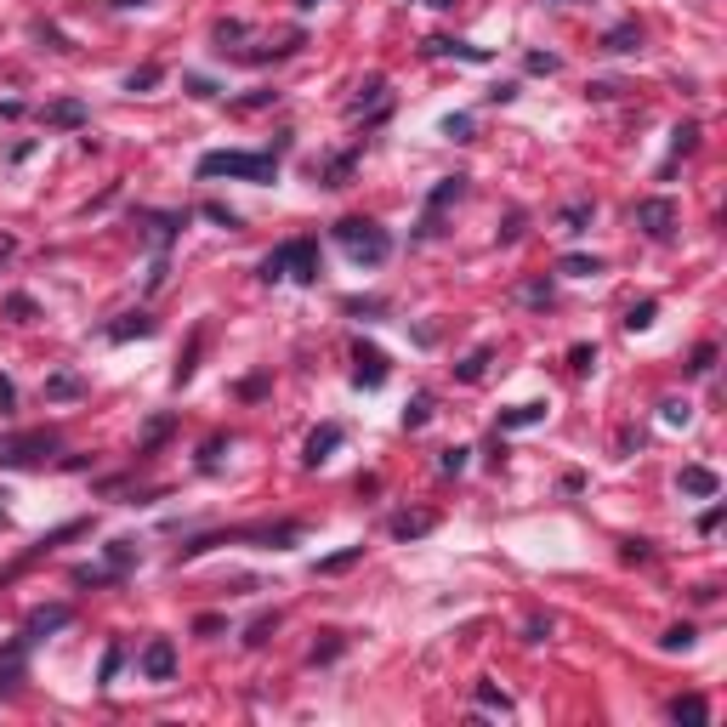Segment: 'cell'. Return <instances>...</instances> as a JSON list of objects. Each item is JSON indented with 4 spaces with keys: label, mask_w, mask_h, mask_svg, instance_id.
I'll list each match as a JSON object with an SVG mask.
<instances>
[{
    "label": "cell",
    "mask_w": 727,
    "mask_h": 727,
    "mask_svg": "<svg viewBox=\"0 0 727 727\" xmlns=\"http://www.w3.org/2000/svg\"><path fill=\"white\" fill-rule=\"evenodd\" d=\"M23 659H29V637H18V642H6V648H0V699H12V693H18Z\"/></svg>",
    "instance_id": "obj_6"
},
{
    "label": "cell",
    "mask_w": 727,
    "mask_h": 727,
    "mask_svg": "<svg viewBox=\"0 0 727 727\" xmlns=\"http://www.w3.org/2000/svg\"><path fill=\"white\" fill-rule=\"evenodd\" d=\"M262 279L279 284V279H319V245L313 239H290V245H279L273 256L262 262Z\"/></svg>",
    "instance_id": "obj_3"
},
{
    "label": "cell",
    "mask_w": 727,
    "mask_h": 727,
    "mask_svg": "<svg viewBox=\"0 0 727 727\" xmlns=\"http://www.w3.org/2000/svg\"><path fill=\"white\" fill-rule=\"evenodd\" d=\"M637 228L648 233V239H671L676 233V205L671 199H642L637 205Z\"/></svg>",
    "instance_id": "obj_5"
},
{
    "label": "cell",
    "mask_w": 727,
    "mask_h": 727,
    "mask_svg": "<svg viewBox=\"0 0 727 727\" xmlns=\"http://www.w3.org/2000/svg\"><path fill=\"white\" fill-rule=\"evenodd\" d=\"M336 449H341V426H319V432L307 438V455H302V461H307V466H324L330 455H336Z\"/></svg>",
    "instance_id": "obj_9"
},
{
    "label": "cell",
    "mask_w": 727,
    "mask_h": 727,
    "mask_svg": "<svg viewBox=\"0 0 727 727\" xmlns=\"http://www.w3.org/2000/svg\"><path fill=\"white\" fill-rule=\"evenodd\" d=\"M205 216H211V222H222V228H239V216L222 211V205H205Z\"/></svg>",
    "instance_id": "obj_35"
},
{
    "label": "cell",
    "mask_w": 727,
    "mask_h": 727,
    "mask_svg": "<svg viewBox=\"0 0 727 727\" xmlns=\"http://www.w3.org/2000/svg\"><path fill=\"white\" fill-rule=\"evenodd\" d=\"M52 449H57V432H12V438H0V466L52 461Z\"/></svg>",
    "instance_id": "obj_4"
},
{
    "label": "cell",
    "mask_w": 727,
    "mask_h": 727,
    "mask_svg": "<svg viewBox=\"0 0 727 727\" xmlns=\"http://www.w3.org/2000/svg\"><path fill=\"white\" fill-rule=\"evenodd\" d=\"M57 625H69V608H35V614H29V625H23V637L40 642L46 631H57Z\"/></svg>",
    "instance_id": "obj_11"
},
{
    "label": "cell",
    "mask_w": 727,
    "mask_h": 727,
    "mask_svg": "<svg viewBox=\"0 0 727 727\" xmlns=\"http://www.w3.org/2000/svg\"><path fill=\"white\" fill-rule=\"evenodd\" d=\"M444 131H449V137H466V131H472V120H466V114H455V120H444Z\"/></svg>",
    "instance_id": "obj_36"
},
{
    "label": "cell",
    "mask_w": 727,
    "mask_h": 727,
    "mask_svg": "<svg viewBox=\"0 0 727 727\" xmlns=\"http://www.w3.org/2000/svg\"><path fill=\"white\" fill-rule=\"evenodd\" d=\"M142 671L154 676V682H171V676H177V648H171L165 637H154L148 648H142Z\"/></svg>",
    "instance_id": "obj_7"
},
{
    "label": "cell",
    "mask_w": 727,
    "mask_h": 727,
    "mask_svg": "<svg viewBox=\"0 0 727 727\" xmlns=\"http://www.w3.org/2000/svg\"><path fill=\"white\" fill-rule=\"evenodd\" d=\"M336 245L347 250L358 267H381L392 256L387 228H375V222H364V216H347V222H336Z\"/></svg>",
    "instance_id": "obj_1"
},
{
    "label": "cell",
    "mask_w": 727,
    "mask_h": 727,
    "mask_svg": "<svg viewBox=\"0 0 727 727\" xmlns=\"http://www.w3.org/2000/svg\"><path fill=\"white\" fill-rule=\"evenodd\" d=\"M693 137H699V125H676V154H688Z\"/></svg>",
    "instance_id": "obj_33"
},
{
    "label": "cell",
    "mask_w": 727,
    "mask_h": 727,
    "mask_svg": "<svg viewBox=\"0 0 727 727\" xmlns=\"http://www.w3.org/2000/svg\"><path fill=\"white\" fill-rule=\"evenodd\" d=\"M426 415H432V398H426V392H415V404L404 409V426H421Z\"/></svg>",
    "instance_id": "obj_25"
},
{
    "label": "cell",
    "mask_w": 727,
    "mask_h": 727,
    "mask_svg": "<svg viewBox=\"0 0 727 727\" xmlns=\"http://www.w3.org/2000/svg\"><path fill=\"white\" fill-rule=\"evenodd\" d=\"M659 648H665V654H688L693 648V625H671V631L659 637Z\"/></svg>",
    "instance_id": "obj_20"
},
{
    "label": "cell",
    "mask_w": 727,
    "mask_h": 727,
    "mask_svg": "<svg viewBox=\"0 0 727 727\" xmlns=\"http://www.w3.org/2000/svg\"><path fill=\"white\" fill-rule=\"evenodd\" d=\"M568 358H574V370H591V364H597V347H574Z\"/></svg>",
    "instance_id": "obj_34"
},
{
    "label": "cell",
    "mask_w": 727,
    "mask_h": 727,
    "mask_svg": "<svg viewBox=\"0 0 727 727\" xmlns=\"http://www.w3.org/2000/svg\"><path fill=\"white\" fill-rule=\"evenodd\" d=\"M557 273H568V279H591V273H603V262H597V256H563Z\"/></svg>",
    "instance_id": "obj_16"
},
{
    "label": "cell",
    "mask_w": 727,
    "mask_h": 727,
    "mask_svg": "<svg viewBox=\"0 0 727 727\" xmlns=\"http://www.w3.org/2000/svg\"><path fill=\"white\" fill-rule=\"evenodd\" d=\"M483 364H489V347H478V353H472V358L461 364V381H478V375H483Z\"/></svg>",
    "instance_id": "obj_26"
},
{
    "label": "cell",
    "mask_w": 727,
    "mask_h": 727,
    "mask_svg": "<svg viewBox=\"0 0 727 727\" xmlns=\"http://www.w3.org/2000/svg\"><path fill=\"white\" fill-rule=\"evenodd\" d=\"M0 404H12V381L6 375H0Z\"/></svg>",
    "instance_id": "obj_37"
},
{
    "label": "cell",
    "mask_w": 727,
    "mask_h": 727,
    "mask_svg": "<svg viewBox=\"0 0 727 727\" xmlns=\"http://www.w3.org/2000/svg\"><path fill=\"white\" fill-rule=\"evenodd\" d=\"M688 415H693V409L682 404V398H671V404H665V421H671V426H688Z\"/></svg>",
    "instance_id": "obj_30"
},
{
    "label": "cell",
    "mask_w": 727,
    "mask_h": 727,
    "mask_svg": "<svg viewBox=\"0 0 727 727\" xmlns=\"http://www.w3.org/2000/svg\"><path fill=\"white\" fill-rule=\"evenodd\" d=\"M46 120H57V125H80V120H86V108H80V103H52V108H46Z\"/></svg>",
    "instance_id": "obj_23"
},
{
    "label": "cell",
    "mask_w": 727,
    "mask_h": 727,
    "mask_svg": "<svg viewBox=\"0 0 727 727\" xmlns=\"http://www.w3.org/2000/svg\"><path fill=\"white\" fill-rule=\"evenodd\" d=\"M358 370H353V381L358 387H381V381H387V353H381V347H364V341H358Z\"/></svg>",
    "instance_id": "obj_8"
},
{
    "label": "cell",
    "mask_w": 727,
    "mask_h": 727,
    "mask_svg": "<svg viewBox=\"0 0 727 727\" xmlns=\"http://www.w3.org/2000/svg\"><path fill=\"white\" fill-rule=\"evenodd\" d=\"M432 529V512H415V517H392V534L398 540H415V534H426Z\"/></svg>",
    "instance_id": "obj_17"
},
{
    "label": "cell",
    "mask_w": 727,
    "mask_h": 727,
    "mask_svg": "<svg viewBox=\"0 0 727 727\" xmlns=\"http://www.w3.org/2000/svg\"><path fill=\"white\" fill-rule=\"evenodd\" d=\"M478 710H489V716H512V699L500 688H489V682H478Z\"/></svg>",
    "instance_id": "obj_15"
},
{
    "label": "cell",
    "mask_w": 727,
    "mask_h": 727,
    "mask_svg": "<svg viewBox=\"0 0 727 727\" xmlns=\"http://www.w3.org/2000/svg\"><path fill=\"white\" fill-rule=\"evenodd\" d=\"M273 171H279V154H239V148H222V154H205V160H199V177L273 182Z\"/></svg>",
    "instance_id": "obj_2"
},
{
    "label": "cell",
    "mask_w": 727,
    "mask_h": 727,
    "mask_svg": "<svg viewBox=\"0 0 727 727\" xmlns=\"http://www.w3.org/2000/svg\"><path fill=\"white\" fill-rule=\"evenodd\" d=\"M461 182H466V177H444L438 188H432V199H426V222H432V216L444 211L449 199H461Z\"/></svg>",
    "instance_id": "obj_13"
},
{
    "label": "cell",
    "mask_w": 727,
    "mask_h": 727,
    "mask_svg": "<svg viewBox=\"0 0 727 727\" xmlns=\"http://www.w3.org/2000/svg\"><path fill=\"white\" fill-rule=\"evenodd\" d=\"M671 716L676 722H693V727H705L710 722V705L699 699V693H682V699H671Z\"/></svg>",
    "instance_id": "obj_12"
},
{
    "label": "cell",
    "mask_w": 727,
    "mask_h": 727,
    "mask_svg": "<svg viewBox=\"0 0 727 727\" xmlns=\"http://www.w3.org/2000/svg\"><path fill=\"white\" fill-rule=\"evenodd\" d=\"M591 222V199H574V205H563V233H586Z\"/></svg>",
    "instance_id": "obj_18"
},
{
    "label": "cell",
    "mask_w": 727,
    "mask_h": 727,
    "mask_svg": "<svg viewBox=\"0 0 727 727\" xmlns=\"http://www.w3.org/2000/svg\"><path fill=\"white\" fill-rule=\"evenodd\" d=\"M358 557H364V546H347V551H336V557H324L319 574H347V568H353Z\"/></svg>",
    "instance_id": "obj_21"
},
{
    "label": "cell",
    "mask_w": 727,
    "mask_h": 727,
    "mask_svg": "<svg viewBox=\"0 0 727 727\" xmlns=\"http://www.w3.org/2000/svg\"><path fill=\"white\" fill-rule=\"evenodd\" d=\"M654 313H659L654 302H637L631 313H625V330H648V324H654Z\"/></svg>",
    "instance_id": "obj_24"
},
{
    "label": "cell",
    "mask_w": 727,
    "mask_h": 727,
    "mask_svg": "<svg viewBox=\"0 0 727 727\" xmlns=\"http://www.w3.org/2000/svg\"><path fill=\"white\" fill-rule=\"evenodd\" d=\"M108 336H114V341H131V336H154V319H148V313H125V319L114 324Z\"/></svg>",
    "instance_id": "obj_14"
},
{
    "label": "cell",
    "mask_w": 727,
    "mask_h": 727,
    "mask_svg": "<svg viewBox=\"0 0 727 727\" xmlns=\"http://www.w3.org/2000/svg\"><path fill=\"white\" fill-rule=\"evenodd\" d=\"M722 489V478L710 472V466H682V495H699V500H710Z\"/></svg>",
    "instance_id": "obj_10"
},
{
    "label": "cell",
    "mask_w": 727,
    "mask_h": 727,
    "mask_svg": "<svg viewBox=\"0 0 727 727\" xmlns=\"http://www.w3.org/2000/svg\"><path fill=\"white\" fill-rule=\"evenodd\" d=\"M125 86H131V91H148V86H160V69L148 63V69H137V74H131V80H125Z\"/></svg>",
    "instance_id": "obj_28"
},
{
    "label": "cell",
    "mask_w": 727,
    "mask_h": 727,
    "mask_svg": "<svg viewBox=\"0 0 727 727\" xmlns=\"http://www.w3.org/2000/svg\"><path fill=\"white\" fill-rule=\"evenodd\" d=\"M631 40H637V23H625V29H614V35H608V52H631Z\"/></svg>",
    "instance_id": "obj_27"
},
{
    "label": "cell",
    "mask_w": 727,
    "mask_h": 727,
    "mask_svg": "<svg viewBox=\"0 0 727 727\" xmlns=\"http://www.w3.org/2000/svg\"><path fill=\"white\" fill-rule=\"evenodd\" d=\"M296 6H319V0H296Z\"/></svg>",
    "instance_id": "obj_38"
},
{
    "label": "cell",
    "mask_w": 727,
    "mask_h": 727,
    "mask_svg": "<svg viewBox=\"0 0 727 727\" xmlns=\"http://www.w3.org/2000/svg\"><path fill=\"white\" fill-rule=\"evenodd\" d=\"M46 398H80V375H52L46 381Z\"/></svg>",
    "instance_id": "obj_22"
},
{
    "label": "cell",
    "mask_w": 727,
    "mask_h": 727,
    "mask_svg": "<svg viewBox=\"0 0 727 727\" xmlns=\"http://www.w3.org/2000/svg\"><path fill=\"white\" fill-rule=\"evenodd\" d=\"M710 364H716V347H699L693 353V375H710Z\"/></svg>",
    "instance_id": "obj_32"
},
{
    "label": "cell",
    "mask_w": 727,
    "mask_h": 727,
    "mask_svg": "<svg viewBox=\"0 0 727 727\" xmlns=\"http://www.w3.org/2000/svg\"><path fill=\"white\" fill-rule=\"evenodd\" d=\"M529 69L534 74H557V57H551V52H529Z\"/></svg>",
    "instance_id": "obj_31"
},
{
    "label": "cell",
    "mask_w": 727,
    "mask_h": 727,
    "mask_svg": "<svg viewBox=\"0 0 727 727\" xmlns=\"http://www.w3.org/2000/svg\"><path fill=\"white\" fill-rule=\"evenodd\" d=\"M466 455H472V449H444V461H438V466L455 478V472H466Z\"/></svg>",
    "instance_id": "obj_29"
},
{
    "label": "cell",
    "mask_w": 727,
    "mask_h": 727,
    "mask_svg": "<svg viewBox=\"0 0 727 727\" xmlns=\"http://www.w3.org/2000/svg\"><path fill=\"white\" fill-rule=\"evenodd\" d=\"M534 421H546V404H517L500 415V426H534Z\"/></svg>",
    "instance_id": "obj_19"
}]
</instances>
